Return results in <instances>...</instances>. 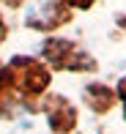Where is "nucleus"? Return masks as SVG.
I'll return each instance as SVG.
<instances>
[{
    "label": "nucleus",
    "instance_id": "20e7f679",
    "mask_svg": "<svg viewBox=\"0 0 126 134\" xmlns=\"http://www.w3.org/2000/svg\"><path fill=\"white\" fill-rule=\"evenodd\" d=\"M41 109H44L52 131H58V134L74 131V126H77V107L71 104L66 96H50Z\"/></svg>",
    "mask_w": 126,
    "mask_h": 134
},
{
    "label": "nucleus",
    "instance_id": "f257e3e1",
    "mask_svg": "<svg viewBox=\"0 0 126 134\" xmlns=\"http://www.w3.org/2000/svg\"><path fill=\"white\" fill-rule=\"evenodd\" d=\"M6 82H8V93L14 99H36L44 93L50 85V71L41 60L28 58V55H17L3 66Z\"/></svg>",
    "mask_w": 126,
    "mask_h": 134
},
{
    "label": "nucleus",
    "instance_id": "6e6552de",
    "mask_svg": "<svg viewBox=\"0 0 126 134\" xmlns=\"http://www.w3.org/2000/svg\"><path fill=\"white\" fill-rule=\"evenodd\" d=\"M118 96H121V101H123V118H126V77L118 82Z\"/></svg>",
    "mask_w": 126,
    "mask_h": 134
},
{
    "label": "nucleus",
    "instance_id": "423d86ee",
    "mask_svg": "<svg viewBox=\"0 0 126 134\" xmlns=\"http://www.w3.org/2000/svg\"><path fill=\"white\" fill-rule=\"evenodd\" d=\"M0 101H14V96L8 93V82H6V74H3V66H0ZM17 104V101H14Z\"/></svg>",
    "mask_w": 126,
    "mask_h": 134
},
{
    "label": "nucleus",
    "instance_id": "0eeeda50",
    "mask_svg": "<svg viewBox=\"0 0 126 134\" xmlns=\"http://www.w3.org/2000/svg\"><path fill=\"white\" fill-rule=\"evenodd\" d=\"M69 8H91V5L96 3V0H63Z\"/></svg>",
    "mask_w": 126,
    "mask_h": 134
},
{
    "label": "nucleus",
    "instance_id": "f03ea898",
    "mask_svg": "<svg viewBox=\"0 0 126 134\" xmlns=\"http://www.w3.org/2000/svg\"><path fill=\"white\" fill-rule=\"evenodd\" d=\"M41 55L58 71H96V60L69 38H58V36L47 38L41 44Z\"/></svg>",
    "mask_w": 126,
    "mask_h": 134
},
{
    "label": "nucleus",
    "instance_id": "1a4fd4ad",
    "mask_svg": "<svg viewBox=\"0 0 126 134\" xmlns=\"http://www.w3.org/2000/svg\"><path fill=\"white\" fill-rule=\"evenodd\" d=\"M0 3H6V5H11V8H17V5H22L25 0H0Z\"/></svg>",
    "mask_w": 126,
    "mask_h": 134
},
{
    "label": "nucleus",
    "instance_id": "9d476101",
    "mask_svg": "<svg viewBox=\"0 0 126 134\" xmlns=\"http://www.w3.org/2000/svg\"><path fill=\"white\" fill-rule=\"evenodd\" d=\"M6 41V22H3V16H0V44Z\"/></svg>",
    "mask_w": 126,
    "mask_h": 134
},
{
    "label": "nucleus",
    "instance_id": "9b49d317",
    "mask_svg": "<svg viewBox=\"0 0 126 134\" xmlns=\"http://www.w3.org/2000/svg\"><path fill=\"white\" fill-rule=\"evenodd\" d=\"M121 25H123V27H126V19H123V22H121Z\"/></svg>",
    "mask_w": 126,
    "mask_h": 134
},
{
    "label": "nucleus",
    "instance_id": "39448f33",
    "mask_svg": "<svg viewBox=\"0 0 126 134\" xmlns=\"http://www.w3.org/2000/svg\"><path fill=\"white\" fill-rule=\"evenodd\" d=\"M82 99H85V104L93 109V112H110L112 104H115V93H112V88H107L104 82H91L85 85V90H82Z\"/></svg>",
    "mask_w": 126,
    "mask_h": 134
},
{
    "label": "nucleus",
    "instance_id": "7ed1b4c3",
    "mask_svg": "<svg viewBox=\"0 0 126 134\" xmlns=\"http://www.w3.org/2000/svg\"><path fill=\"white\" fill-rule=\"evenodd\" d=\"M66 22H71V8L63 0H39L25 16V25L39 33H52Z\"/></svg>",
    "mask_w": 126,
    "mask_h": 134
}]
</instances>
